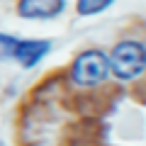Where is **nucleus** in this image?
Instances as JSON below:
<instances>
[{
  "label": "nucleus",
  "mask_w": 146,
  "mask_h": 146,
  "mask_svg": "<svg viewBox=\"0 0 146 146\" xmlns=\"http://www.w3.org/2000/svg\"><path fill=\"white\" fill-rule=\"evenodd\" d=\"M61 10H63V0H20V7H17L22 17H34V20L54 17Z\"/></svg>",
  "instance_id": "obj_3"
},
{
  "label": "nucleus",
  "mask_w": 146,
  "mask_h": 146,
  "mask_svg": "<svg viewBox=\"0 0 146 146\" xmlns=\"http://www.w3.org/2000/svg\"><path fill=\"white\" fill-rule=\"evenodd\" d=\"M110 71H112L110 58L102 51H95L93 49V51H85V54H80L76 58L71 76L78 85H98V83H102L107 78Z\"/></svg>",
  "instance_id": "obj_2"
},
{
  "label": "nucleus",
  "mask_w": 146,
  "mask_h": 146,
  "mask_svg": "<svg viewBox=\"0 0 146 146\" xmlns=\"http://www.w3.org/2000/svg\"><path fill=\"white\" fill-rule=\"evenodd\" d=\"M112 0H78V12L80 15H95V12L105 10Z\"/></svg>",
  "instance_id": "obj_5"
},
{
  "label": "nucleus",
  "mask_w": 146,
  "mask_h": 146,
  "mask_svg": "<svg viewBox=\"0 0 146 146\" xmlns=\"http://www.w3.org/2000/svg\"><path fill=\"white\" fill-rule=\"evenodd\" d=\"M46 51H49V42H17L15 58L25 68H29V66H34Z\"/></svg>",
  "instance_id": "obj_4"
},
{
  "label": "nucleus",
  "mask_w": 146,
  "mask_h": 146,
  "mask_svg": "<svg viewBox=\"0 0 146 146\" xmlns=\"http://www.w3.org/2000/svg\"><path fill=\"white\" fill-rule=\"evenodd\" d=\"M110 63H112V73L117 78L129 80L146 68V49L139 42H122L115 46Z\"/></svg>",
  "instance_id": "obj_1"
}]
</instances>
